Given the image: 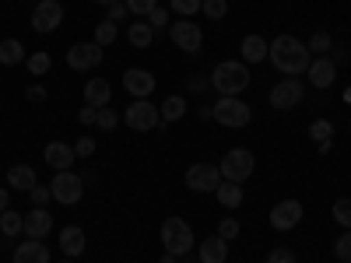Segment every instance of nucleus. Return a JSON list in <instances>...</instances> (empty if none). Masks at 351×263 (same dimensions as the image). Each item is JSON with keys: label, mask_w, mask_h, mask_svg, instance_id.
I'll return each instance as SVG.
<instances>
[{"label": "nucleus", "mask_w": 351, "mask_h": 263, "mask_svg": "<svg viewBox=\"0 0 351 263\" xmlns=\"http://www.w3.org/2000/svg\"><path fill=\"white\" fill-rule=\"evenodd\" d=\"M271 64L285 74V77H299V74H306V67H309V60H313V53H309V46L302 42V39H295V36H278L274 42H271Z\"/></svg>", "instance_id": "nucleus-1"}, {"label": "nucleus", "mask_w": 351, "mask_h": 263, "mask_svg": "<svg viewBox=\"0 0 351 263\" xmlns=\"http://www.w3.org/2000/svg\"><path fill=\"white\" fill-rule=\"evenodd\" d=\"M211 84L218 88L221 95H243L250 88V71L239 60H225V64H218L211 71Z\"/></svg>", "instance_id": "nucleus-2"}, {"label": "nucleus", "mask_w": 351, "mask_h": 263, "mask_svg": "<svg viewBox=\"0 0 351 263\" xmlns=\"http://www.w3.org/2000/svg\"><path fill=\"white\" fill-rule=\"evenodd\" d=\"M211 112H215V123H221V127H228V130H239V127H246L250 123V105L239 99V95H221L215 105H211Z\"/></svg>", "instance_id": "nucleus-3"}, {"label": "nucleus", "mask_w": 351, "mask_h": 263, "mask_svg": "<svg viewBox=\"0 0 351 263\" xmlns=\"http://www.w3.org/2000/svg\"><path fill=\"white\" fill-rule=\"evenodd\" d=\"M162 246L172 256H186L193 249V228L183 218H165L162 221Z\"/></svg>", "instance_id": "nucleus-4"}, {"label": "nucleus", "mask_w": 351, "mask_h": 263, "mask_svg": "<svg viewBox=\"0 0 351 263\" xmlns=\"http://www.w3.org/2000/svg\"><path fill=\"white\" fill-rule=\"evenodd\" d=\"M123 123H127L130 130H137V134H152V130L162 123V112H158V105H152L148 99H134V102L127 105V112H123Z\"/></svg>", "instance_id": "nucleus-5"}, {"label": "nucleus", "mask_w": 351, "mask_h": 263, "mask_svg": "<svg viewBox=\"0 0 351 263\" xmlns=\"http://www.w3.org/2000/svg\"><path fill=\"white\" fill-rule=\"evenodd\" d=\"M218 168H221V179L243 186L250 175H253V151H246V148H232V151L218 162Z\"/></svg>", "instance_id": "nucleus-6"}, {"label": "nucleus", "mask_w": 351, "mask_h": 263, "mask_svg": "<svg viewBox=\"0 0 351 263\" xmlns=\"http://www.w3.org/2000/svg\"><path fill=\"white\" fill-rule=\"evenodd\" d=\"M49 193H53L56 203L71 208V203H77V200L84 197V179H81V175H74L71 168H67V172H56L53 183H49Z\"/></svg>", "instance_id": "nucleus-7"}, {"label": "nucleus", "mask_w": 351, "mask_h": 263, "mask_svg": "<svg viewBox=\"0 0 351 263\" xmlns=\"http://www.w3.org/2000/svg\"><path fill=\"white\" fill-rule=\"evenodd\" d=\"M186 186L193 193H215L221 186V168L211 165V162H197L186 168Z\"/></svg>", "instance_id": "nucleus-8"}, {"label": "nucleus", "mask_w": 351, "mask_h": 263, "mask_svg": "<svg viewBox=\"0 0 351 263\" xmlns=\"http://www.w3.org/2000/svg\"><path fill=\"white\" fill-rule=\"evenodd\" d=\"M60 21H64V4H60V0H39L36 11H32V28H36V32H43V36L56 32Z\"/></svg>", "instance_id": "nucleus-9"}, {"label": "nucleus", "mask_w": 351, "mask_h": 263, "mask_svg": "<svg viewBox=\"0 0 351 263\" xmlns=\"http://www.w3.org/2000/svg\"><path fill=\"white\" fill-rule=\"evenodd\" d=\"M169 36H172L176 49H183V53H197L204 46V32H200L197 21H172L169 25Z\"/></svg>", "instance_id": "nucleus-10"}, {"label": "nucleus", "mask_w": 351, "mask_h": 263, "mask_svg": "<svg viewBox=\"0 0 351 263\" xmlns=\"http://www.w3.org/2000/svg\"><path fill=\"white\" fill-rule=\"evenodd\" d=\"M302 95H306L302 81H299V77H285V81H278V84L271 88V105H274V109H295V105L302 102Z\"/></svg>", "instance_id": "nucleus-11"}, {"label": "nucleus", "mask_w": 351, "mask_h": 263, "mask_svg": "<svg viewBox=\"0 0 351 263\" xmlns=\"http://www.w3.org/2000/svg\"><path fill=\"white\" fill-rule=\"evenodd\" d=\"M99 64H102V46H95V42H77V46L67 49V67L71 71H92Z\"/></svg>", "instance_id": "nucleus-12"}, {"label": "nucleus", "mask_w": 351, "mask_h": 263, "mask_svg": "<svg viewBox=\"0 0 351 263\" xmlns=\"http://www.w3.org/2000/svg\"><path fill=\"white\" fill-rule=\"evenodd\" d=\"M302 221V203L299 200H281L274 203V211H271V228L274 231H291Z\"/></svg>", "instance_id": "nucleus-13"}, {"label": "nucleus", "mask_w": 351, "mask_h": 263, "mask_svg": "<svg viewBox=\"0 0 351 263\" xmlns=\"http://www.w3.org/2000/svg\"><path fill=\"white\" fill-rule=\"evenodd\" d=\"M123 88L134 95V99H152L155 92V74L152 71H141V67H130L123 74Z\"/></svg>", "instance_id": "nucleus-14"}, {"label": "nucleus", "mask_w": 351, "mask_h": 263, "mask_svg": "<svg viewBox=\"0 0 351 263\" xmlns=\"http://www.w3.org/2000/svg\"><path fill=\"white\" fill-rule=\"evenodd\" d=\"M306 77L313 88H330L334 77H337V64L330 60V56H316V60H309L306 67Z\"/></svg>", "instance_id": "nucleus-15"}, {"label": "nucleus", "mask_w": 351, "mask_h": 263, "mask_svg": "<svg viewBox=\"0 0 351 263\" xmlns=\"http://www.w3.org/2000/svg\"><path fill=\"white\" fill-rule=\"evenodd\" d=\"M43 158H46V165H53L56 172H67V168L77 162V151L71 148V144H64V140H49L46 151H43Z\"/></svg>", "instance_id": "nucleus-16"}, {"label": "nucleus", "mask_w": 351, "mask_h": 263, "mask_svg": "<svg viewBox=\"0 0 351 263\" xmlns=\"http://www.w3.org/2000/svg\"><path fill=\"white\" fill-rule=\"evenodd\" d=\"M21 231H25L28 239H46L49 231H53V218H49V211H46V208H32V211L25 214Z\"/></svg>", "instance_id": "nucleus-17"}, {"label": "nucleus", "mask_w": 351, "mask_h": 263, "mask_svg": "<svg viewBox=\"0 0 351 263\" xmlns=\"http://www.w3.org/2000/svg\"><path fill=\"white\" fill-rule=\"evenodd\" d=\"M197 260L200 263H225L228 260V242L221 236H208L200 242V249H197Z\"/></svg>", "instance_id": "nucleus-18"}, {"label": "nucleus", "mask_w": 351, "mask_h": 263, "mask_svg": "<svg viewBox=\"0 0 351 263\" xmlns=\"http://www.w3.org/2000/svg\"><path fill=\"white\" fill-rule=\"evenodd\" d=\"M14 263H49V249L43 246V239H28L14 249Z\"/></svg>", "instance_id": "nucleus-19"}, {"label": "nucleus", "mask_w": 351, "mask_h": 263, "mask_svg": "<svg viewBox=\"0 0 351 263\" xmlns=\"http://www.w3.org/2000/svg\"><path fill=\"white\" fill-rule=\"evenodd\" d=\"M109 95H112V88H109L106 77H92V81L84 84V105L102 109V105H109Z\"/></svg>", "instance_id": "nucleus-20"}, {"label": "nucleus", "mask_w": 351, "mask_h": 263, "mask_svg": "<svg viewBox=\"0 0 351 263\" xmlns=\"http://www.w3.org/2000/svg\"><path fill=\"white\" fill-rule=\"evenodd\" d=\"M239 49H243V64H260L263 56L271 53V42L263 39V36H246Z\"/></svg>", "instance_id": "nucleus-21"}, {"label": "nucleus", "mask_w": 351, "mask_h": 263, "mask_svg": "<svg viewBox=\"0 0 351 263\" xmlns=\"http://www.w3.org/2000/svg\"><path fill=\"white\" fill-rule=\"evenodd\" d=\"M8 186L11 190H36L39 186V179H36V168H28V165H14L11 172H8Z\"/></svg>", "instance_id": "nucleus-22"}, {"label": "nucleus", "mask_w": 351, "mask_h": 263, "mask_svg": "<svg viewBox=\"0 0 351 263\" xmlns=\"http://www.w3.org/2000/svg\"><path fill=\"white\" fill-rule=\"evenodd\" d=\"M60 249H64L71 260L84 253V231H81L77 225H67V228L60 231Z\"/></svg>", "instance_id": "nucleus-23"}, {"label": "nucleus", "mask_w": 351, "mask_h": 263, "mask_svg": "<svg viewBox=\"0 0 351 263\" xmlns=\"http://www.w3.org/2000/svg\"><path fill=\"white\" fill-rule=\"evenodd\" d=\"M215 197H218L221 208H228V211H236L239 203H243V190H239V183H228V179H221V186L215 190Z\"/></svg>", "instance_id": "nucleus-24"}, {"label": "nucleus", "mask_w": 351, "mask_h": 263, "mask_svg": "<svg viewBox=\"0 0 351 263\" xmlns=\"http://www.w3.org/2000/svg\"><path fill=\"white\" fill-rule=\"evenodd\" d=\"M127 39H130V46H137V49H148L152 39H155V28H152L148 21H134V25L127 28Z\"/></svg>", "instance_id": "nucleus-25"}, {"label": "nucleus", "mask_w": 351, "mask_h": 263, "mask_svg": "<svg viewBox=\"0 0 351 263\" xmlns=\"http://www.w3.org/2000/svg\"><path fill=\"white\" fill-rule=\"evenodd\" d=\"M21 60H25V46H21L18 39H4V42H0V64L14 67V64H21Z\"/></svg>", "instance_id": "nucleus-26"}, {"label": "nucleus", "mask_w": 351, "mask_h": 263, "mask_svg": "<svg viewBox=\"0 0 351 263\" xmlns=\"http://www.w3.org/2000/svg\"><path fill=\"white\" fill-rule=\"evenodd\" d=\"M158 112H162V120H165V123L183 120V116H186V102H183L180 95H172V99H165V102L158 105Z\"/></svg>", "instance_id": "nucleus-27"}, {"label": "nucleus", "mask_w": 351, "mask_h": 263, "mask_svg": "<svg viewBox=\"0 0 351 263\" xmlns=\"http://www.w3.org/2000/svg\"><path fill=\"white\" fill-rule=\"evenodd\" d=\"M21 225H25V218H21L18 211H11V208H8V211H0V231H4L8 239H14V236H18Z\"/></svg>", "instance_id": "nucleus-28"}, {"label": "nucleus", "mask_w": 351, "mask_h": 263, "mask_svg": "<svg viewBox=\"0 0 351 263\" xmlns=\"http://www.w3.org/2000/svg\"><path fill=\"white\" fill-rule=\"evenodd\" d=\"M25 64H28V71H32V77H43L53 67V56L49 53H32V56H25Z\"/></svg>", "instance_id": "nucleus-29"}, {"label": "nucleus", "mask_w": 351, "mask_h": 263, "mask_svg": "<svg viewBox=\"0 0 351 263\" xmlns=\"http://www.w3.org/2000/svg\"><path fill=\"white\" fill-rule=\"evenodd\" d=\"M306 46H309V53H316V56H327V49H334V39H330L327 32H313V39H309Z\"/></svg>", "instance_id": "nucleus-30"}, {"label": "nucleus", "mask_w": 351, "mask_h": 263, "mask_svg": "<svg viewBox=\"0 0 351 263\" xmlns=\"http://www.w3.org/2000/svg\"><path fill=\"white\" fill-rule=\"evenodd\" d=\"M112 39H116V21H109V18H106V21H99V28H95V46H102V49H106Z\"/></svg>", "instance_id": "nucleus-31"}, {"label": "nucleus", "mask_w": 351, "mask_h": 263, "mask_svg": "<svg viewBox=\"0 0 351 263\" xmlns=\"http://www.w3.org/2000/svg\"><path fill=\"white\" fill-rule=\"evenodd\" d=\"M204 14H208L211 21H221L225 14H228V0H204V8H200Z\"/></svg>", "instance_id": "nucleus-32"}, {"label": "nucleus", "mask_w": 351, "mask_h": 263, "mask_svg": "<svg viewBox=\"0 0 351 263\" xmlns=\"http://www.w3.org/2000/svg\"><path fill=\"white\" fill-rule=\"evenodd\" d=\"M169 4H172V11H176V14L190 18V14H197V11L204 8V0H169Z\"/></svg>", "instance_id": "nucleus-33"}, {"label": "nucleus", "mask_w": 351, "mask_h": 263, "mask_svg": "<svg viewBox=\"0 0 351 263\" xmlns=\"http://www.w3.org/2000/svg\"><path fill=\"white\" fill-rule=\"evenodd\" d=\"M334 221L341 228H351V200H337L334 203Z\"/></svg>", "instance_id": "nucleus-34"}, {"label": "nucleus", "mask_w": 351, "mask_h": 263, "mask_svg": "<svg viewBox=\"0 0 351 263\" xmlns=\"http://www.w3.org/2000/svg\"><path fill=\"white\" fill-rule=\"evenodd\" d=\"M330 130H334V123L330 120H313V127H309V134H313V140H330Z\"/></svg>", "instance_id": "nucleus-35"}, {"label": "nucleus", "mask_w": 351, "mask_h": 263, "mask_svg": "<svg viewBox=\"0 0 351 263\" xmlns=\"http://www.w3.org/2000/svg\"><path fill=\"white\" fill-rule=\"evenodd\" d=\"M334 253H337V260L351 263V228H344V236L334 242Z\"/></svg>", "instance_id": "nucleus-36"}, {"label": "nucleus", "mask_w": 351, "mask_h": 263, "mask_svg": "<svg viewBox=\"0 0 351 263\" xmlns=\"http://www.w3.org/2000/svg\"><path fill=\"white\" fill-rule=\"evenodd\" d=\"M155 8H158V0H127V11L130 14H144V18H148Z\"/></svg>", "instance_id": "nucleus-37"}, {"label": "nucleus", "mask_w": 351, "mask_h": 263, "mask_svg": "<svg viewBox=\"0 0 351 263\" xmlns=\"http://www.w3.org/2000/svg\"><path fill=\"white\" fill-rule=\"evenodd\" d=\"M218 236H221L225 242H232V239L239 236V221H236V218H225V221L218 225Z\"/></svg>", "instance_id": "nucleus-38"}, {"label": "nucleus", "mask_w": 351, "mask_h": 263, "mask_svg": "<svg viewBox=\"0 0 351 263\" xmlns=\"http://www.w3.org/2000/svg\"><path fill=\"white\" fill-rule=\"evenodd\" d=\"M116 123H120V120H116V112H112L109 105H102V109H99V120H95V127H99V130H112Z\"/></svg>", "instance_id": "nucleus-39"}, {"label": "nucleus", "mask_w": 351, "mask_h": 263, "mask_svg": "<svg viewBox=\"0 0 351 263\" xmlns=\"http://www.w3.org/2000/svg\"><path fill=\"white\" fill-rule=\"evenodd\" d=\"M267 263H295V253H291L288 246H278L267 253Z\"/></svg>", "instance_id": "nucleus-40"}, {"label": "nucleus", "mask_w": 351, "mask_h": 263, "mask_svg": "<svg viewBox=\"0 0 351 263\" xmlns=\"http://www.w3.org/2000/svg\"><path fill=\"white\" fill-rule=\"evenodd\" d=\"M74 151H77V158H92V155H95V140H92V137H81V140L74 144Z\"/></svg>", "instance_id": "nucleus-41"}, {"label": "nucleus", "mask_w": 351, "mask_h": 263, "mask_svg": "<svg viewBox=\"0 0 351 263\" xmlns=\"http://www.w3.org/2000/svg\"><path fill=\"white\" fill-rule=\"evenodd\" d=\"M28 197H32V203H36V208H46V200H53L49 186H36V190H28Z\"/></svg>", "instance_id": "nucleus-42"}, {"label": "nucleus", "mask_w": 351, "mask_h": 263, "mask_svg": "<svg viewBox=\"0 0 351 263\" xmlns=\"http://www.w3.org/2000/svg\"><path fill=\"white\" fill-rule=\"evenodd\" d=\"M148 25H152V28H169V11H165V8H155V11L148 14Z\"/></svg>", "instance_id": "nucleus-43"}, {"label": "nucleus", "mask_w": 351, "mask_h": 263, "mask_svg": "<svg viewBox=\"0 0 351 263\" xmlns=\"http://www.w3.org/2000/svg\"><path fill=\"white\" fill-rule=\"evenodd\" d=\"M130 11H127V4H120V0H116V4H109V21H123Z\"/></svg>", "instance_id": "nucleus-44"}, {"label": "nucleus", "mask_w": 351, "mask_h": 263, "mask_svg": "<svg viewBox=\"0 0 351 263\" xmlns=\"http://www.w3.org/2000/svg\"><path fill=\"white\" fill-rule=\"evenodd\" d=\"M77 120H81L84 127H88V123H95V120H99V109H95V105H84V109L77 112Z\"/></svg>", "instance_id": "nucleus-45"}, {"label": "nucleus", "mask_w": 351, "mask_h": 263, "mask_svg": "<svg viewBox=\"0 0 351 263\" xmlns=\"http://www.w3.org/2000/svg\"><path fill=\"white\" fill-rule=\"evenodd\" d=\"M25 95H28V102H46V95H49V92H46L43 84H32V88H28Z\"/></svg>", "instance_id": "nucleus-46"}, {"label": "nucleus", "mask_w": 351, "mask_h": 263, "mask_svg": "<svg viewBox=\"0 0 351 263\" xmlns=\"http://www.w3.org/2000/svg\"><path fill=\"white\" fill-rule=\"evenodd\" d=\"M348 56H351V53H348L344 46H334V53H330V60H334V64H344Z\"/></svg>", "instance_id": "nucleus-47"}, {"label": "nucleus", "mask_w": 351, "mask_h": 263, "mask_svg": "<svg viewBox=\"0 0 351 263\" xmlns=\"http://www.w3.org/2000/svg\"><path fill=\"white\" fill-rule=\"evenodd\" d=\"M8 203H11V190L0 186V211H8Z\"/></svg>", "instance_id": "nucleus-48"}, {"label": "nucleus", "mask_w": 351, "mask_h": 263, "mask_svg": "<svg viewBox=\"0 0 351 263\" xmlns=\"http://www.w3.org/2000/svg\"><path fill=\"white\" fill-rule=\"evenodd\" d=\"M95 4H102V8H109V4H116V0H95Z\"/></svg>", "instance_id": "nucleus-49"}, {"label": "nucleus", "mask_w": 351, "mask_h": 263, "mask_svg": "<svg viewBox=\"0 0 351 263\" xmlns=\"http://www.w3.org/2000/svg\"><path fill=\"white\" fill-rule=\"evenodd\" d=\"M162 263H176V256H172V253H169V256H165V260H162Z\"/></svg>", "instance_id": "nucleus-50"}, {"label": "nucleus", "mask_w": 351, "mask_h": 263, "mask_svg": "<svg viewBox=\"0 0 351 263\" xmlns=\"http://www.w3.org/2000/svg\"><path fill=\"white\" fill-rule=\"evenodd\" d=\"M60 263H74V260H60Z\"/></svg>", "instance_id": "nucleus-51"}, {"label": "nucleus", "mask_w": 351, "mask_h": 263, "mask_svg": "<svg viewBox=\"0 0 351 263\" xmlns=\"http://www.w3.org/2000/svg\"><path fill=\"white\" fill-rule=\"evenodd\" d=\"M36 4H39V0H36Z\"/></svg>", "instance_id": "nucleus-52"}, {"label": "nucleus", "mask_w": 351, "mask_h": 263, "mask_svg": "<svg viewBox=\"0 0 351 263\" xmlns=\"http://www.w3.org/2000/svg\"><path fill=\"white\" fill-rule=\"evenodd\" d=\"M348 130H351V127H348Z\"/></svg>", "instance_id": "nucleus-53"}]
</instances>
